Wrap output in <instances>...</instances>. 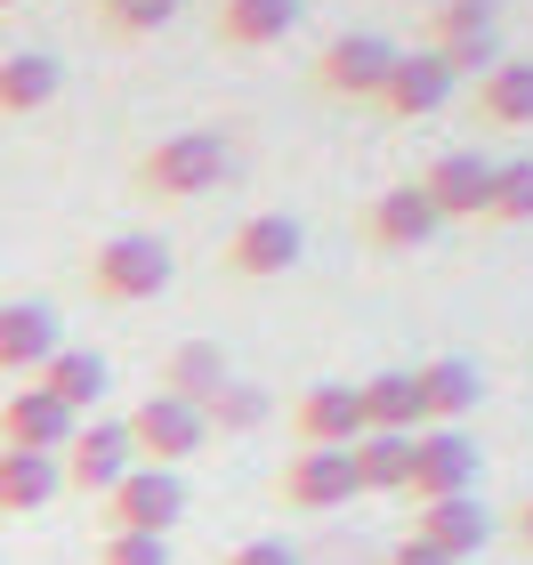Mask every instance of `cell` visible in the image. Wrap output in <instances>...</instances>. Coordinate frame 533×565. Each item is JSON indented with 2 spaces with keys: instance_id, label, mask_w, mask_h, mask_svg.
I'll list each match as a JSON object with an SVG mask.
<instances>
[{
  "instance_id": "1",
  "label": "cell",
  "mask_w": 533,
  "mask_h": 565,
  "mask_svg": "<svg viewBox=\"0 0 533 565\" xmlns=\"http://www.w3.org/2000/svg\"><path fill=\"white\" fill-rule=\"evenodd\" d=\"M226 170H235L226 130H170V138L138 162V186L154 194V202H194V194H211Z\"/></svg>"
},
{
  "instance_id": "2",
  "label": "cell",
  "mask_w": 533,
  "mask_h": 565,
  "mask_svg": "<svg viewBox=\"0 0 533 565\" xmlns=\"http://www.w3.org/2000/svg\"><path fill=\"white\" fill-rule=\"evenodd\" d=\"M89 291L114 307H146L170 291V250L154 235H106L89 250Z\"/></svg>"
},
{
  "instance_id": "3",
  "label": "cell",
  "mask_w": 533,
  "mask_h": 565,
  "mask_svg": "<svg viewBox=\"0 0 533 565\" xmlns=\"http://www.w3.org/2000/svg\"><path fill=\"white\" fill-rule=\"evenodd\" d=\"M186 518V477L178 469H138L106 493V533H154V542H170V525Z\"/></svg>"
},
{
  "instance_id": "4",
  "label": "cell",
  "mask_w": 533,
  "mask_h": 565,
  "mask_svg": "<svg viewBox=\"0 0 533 565\" xmlns=\"http://www.w3.org/2000/svg\"><path fill=\"white\" fill-rule=\"evenodd\" d=\"M121 428H130V452L146 460V469H178V460H194L202 445H211V420H202L194 404L162 396V388L146 396V404H138V413L121 420Z\"/></svg>"
},
{
  "instance_id": "5",
  "label": "cell",
  "mask_w": 533,
  "mask_h": 565,
  "mask_svg": "<svg viewBox=\"0 0 533 565\" xmlns=\"http://www.w3.org/2000/svg\"><path fill=\"white\" fill-rule=\"evenodd\" d=\"M396 57H404V49L380 41V33H340V41L316 57V89H323V97H348V106H380Z\"/></svg>"
},
{
  "instance_id": "6",
  "label": "cell",
  "mask_w": 533,
  "mask_h": 565,
  "mask_svg": "<svg viewBox=\"0 0 533 565\" xmlns=\"http://www.w3.org/2000/svg\"><path fill=\"white\" fill-rule=\"evenodd\" d=\"M299 250H308V226H299V218H284V211H250L235 235H226V275H243V282L291 275Z\"/></svg>"
},
{
  "instance_id": "7",
  "label": "cell",
  "mask_w": 533,
  "mask_h": 565,
  "mask_svg": "<svg viewBox=\"0 0 533 565\" xmlns=\"http://www.w3.org/2000/svg\"><path fill=\"white\" fill-rule=\"evenodd\" d=\"M130 469H138V452H130V428H121V420H82V428H73V445H65V484H73V493L106 501Z\"/></svg>"
},
{
  "instance_id": "8",
  "label": "cell",
  "mask_w": 533,
  "mask_h": 565,
  "mask_svg": "<svg viewBox=\"0 0 533 565\" xmlns=\"http://www.w3.org/2000/svg\"><path fill=\"white\" fill-rule=\"evenodd\" d=\"M413 501H452V493H477V445L469 428H420L413 436Z\"/></svg>"
},
{
  "instance_id": "9",
  "label": "cell",
  "mask_w": 533,
  "mask_h": 565,
  "mask_svg": "<svg viewBox=\"0 0 533 565\" xmlns=\"http://www.w3.org/2000/svg\"><path fill=\"white\" fill-rule=\"evenodd\" d=\"M73 420L57 396H41L33 380H24V388L0 404V452H49V460H65V445H73Z\"/></svg>"
},
{
  "instance_id": "10",
  "label": "cell",
  "mask_w": 533,
  "mask_h": 565,
  "mask_svg": "<svg viewBox=\"0 0 533 565\" xmlns=\"http://www.w3.org/2000/svg\"><path fill=\"white\" fill-rule=\"evenodd\" d=\"M413 186L428 194V211L437 218H486V194H493V162L486 153H469V146H452V153H437Z\"/></svg>"
},
{
  "instance_id": "11",
  "label": "cell",
  "mask_w": 533,
  "mask_h": 565,
  "mask_svg": "<svg viewBox=\"0 0 533 565\" xmlns=\"http://www.w3.org/2000/svg\"><path fill=\"white\" fill-rule=\"evenodd\" d=\"M275 493H284V509H308V518H323V509H348V501H355V460L308 445V452L284 460V484H275Z\"/></svg>"
},
{
  "instance_id": "12",
  "label": "cell",
  "mask_w": 533,
  "mask_h": 565,
  "mask_svg": "<svg viewBox=\"0 0 533 565\" xmlns=\"http://www.w3.org/2000/svg\"><path fill=\"white\" fill-rule=\"evenodd\" d=\"M413 396H420V428H461L486 396V380H477L469 355H428L413 372Z\"/></svg>"
},
{
  "instance_id": "13",
  "label": "cell",
  "mask_w": 533,
  "mask_h": 565,
  "mask_svg": "<svg viewBox=\"0 0 533 565\" xmlns=\"http://www.w3.org/2000/svg\"><path fill=\"white\" fill-rule=\"evenodd\" d=\"M291 428H299V445L348 452L355 436H364V404H355V388H348V380H316V388L291 404Z\"/></svg>"
},
{
  "instance_id": "14",
  "label": "cell",
  "mask_w": 533,
  "mask_h": 565,
  "mask_svg": "<svg viewBox=\"0 0 533 565\" xmlns=\"http://www.w3.org/2000/svg\"><path fill=\"white\" fill-rule=\"evenodd\" d=\"M57 348H65L57 307H41V299H9V307H0V372L33 380V372H41Z\"/></svg>"
},
{
  "instance_id": "15",
  "label": "cell",
  "mask_w": 533,
  "mask_h": 565,
  "mask_svg": "<svg viewBox=\"0 0 533 565\" xmlns=\"http://www.w3.org/2000/svg\"><path fill=\"white\" fill-rule=\"evenodd\" d=\"M413 533H420L428 550H445L452 565H461V557H477V550L493 542V518H486V501H477V493H452V501H420Z\"/></svg>"
},
{
  "instance_id": "16",
  "label": "cell",
  "mask_w": 533,
  "mask_h": 565,
  "mask_svg": "<svg viewBox=\"0 0 533 565\" xmlns=\"http://www.w3.org/2000/svg\"><path fill=\"white\" fill-rule=\"evenodd\" d=\"M452 97V73L437 49H413V57H396L388 65V89H380V106H388L396 121H420V114H437Z\"/></svg>"
},
{
  "instance_id": "17",
  "label": "cell",
  "mask_w": 533,
  "mask_h": 565,
  "mask_svg": "<svg viewBox=\"0 0 533 565\" xmlns=\"http://www.w3.org/2000/svg\"><path fill=\"white\" fill-rule=\"evenodd\" d=\"M65 493V460L49 452H0V518H41Z\"/></svg>"
},
{
  "instance_id": "18",
  "label": "cell",
  "mask_w": 533,
  "mask_h": 565,
  "mask_svg": "<svg viewBox=\"0 0 533 565\" xmlns=\"http://www.w3.org/2000/svg\"><path fill=\"white\" fill-rule=\"evenodd\" d=\"M33 388H41V396H57L65 413L82 420L89 404L106 396V355H97V348H57V355H49V364L33 372Z\"/></svg>"
},
{
  "instance_id": "19",
  "label": "cell",
  "mask_w": 533,
  "mask_h": 565,
  "mask_svg": "<svg viewBox=\"0 0 533 565\" xmlns=\"http://www.w3.org/2000/svg\"><path fill=\"white\" fill-rule=\"evenodd\" d=\"M57 89H65V65L49 49L0 57V114H41V106H57Z\"/></svg>"
},
{
  "instance_id": "20",
  "label": "cell",
  "mask_w": 533,
  "mask_h": 565,
  "mask_svg": "<svg viewBox=\"0 0 533 565\" xmlns=\"http://www.w3.org/2000/svg\"><path fill=\"white\" fill-rule=\"evenodd\" d=\"M364 226H372V243H380V250H420L445 218L428 211V194H420V186H388V194L372 202V218H364Z\"/></svg>"
},
{
  "instance_id": "21",
  "label": "cell",
  "mask_w": 533,
  "mask_h": 565,
  "mask_svg": "<svg viewBox=\"0 0 533 565\" xmlns=\"http://www.w3.org/2000/svg\"><path fill=\"white\" fill-rule=\"evenodd\" d=\"M226 380H235V372H226L218 340H178L170 364H162V396H178V404H194V413H202V404H211Z\"/></svg>"
},
{
  "instance_id": "22",
  "label": "cell",
  "mask_w": 533,
  "mask_h": 565,
  "mask_svg": "<svg viewBox=\"0 0 533 565\" xmlns=\"http://www.w3.org/2000/svg\"><path fill=\"white\" fill-rule=\"evenodd\" d=\"M477 121L486 130H533V65L525 57H501L477 82Z\"/></svg>"
},
{
  "instance_id": "23",
  "label": "cell",
  "mask_w": 533,
  "mask_h": 565,
  "mask_svg": "<svg viewBox=\"0 0 533 565\" xmlns=\"http://www.w3.org/2000/svg\"><path fill=\"white\" fill-rule=\"evenodd\" d=\"M299 24V0H218V41L226 49H275Z\"/></svg>"
},
{
  "instance_id": "24",
  "label": "cell",
  "mask_w": 533,
  "mask_h": 565,
  "mask_svg": "<svg viewBox=\"0 0 533 565\" xmlns=\"http://www.w3.org/2000/svg\"><path fill=\"white\" fill-rule=\"evenodd\" d=\"M355 404H364V428H372V436H420L413 372H372L364 388H355Z\"/></svg>"
},
{
  "instance_id": "25",
  "label": "cell",
  "mask_w": 533,
  "mask_h": 565,
  "mask_svg": "<svg viewBox=\"0 0 533 565\" xmlns=\"http://www.w3.org/2000/svg\"><path fill=\"white\" fill-rule=\"evenodd\" d=\"M348 460H355V493H404L413 484V436H355L348 445Z\"/></svg>"
},
{
  "instance_id": "26",
  "label": "cell",
  "mask_w": 533,
  "mask_h": 565,
  "mask_svg": "<svg viewBox=\"0 0 533 565\" xmlns=\"http://www.w3.org/2000/svg\"><path fill=\"white\" fill-rule=\"evenodd\" d=\"M267 413H275V396L259 388V380H226V388L202 404V420L211 428H226V436H250V428H267Z\"/></svg>"
},
{
  "instance_id": "27",
  "label": "cell",
  "mask_w": 533,
  "mask_h": 565,
  "mask_svg": "<svg viewBox=\"0 0 533 565\" xmlns=\"http://www.w3.org/2000/svg\"><path fill=\"white\" fill-rule=\"evenodd\" d=\"M486 218H501V226H533V153H518V162H493Z\"/></svg>"
},
{
  "instance_id": "28",
  "label": "cell",
  "mask_w": 533,
  "mask_h": 565,
  "mask_svg": "<svg viewBox=\"0 0 533 565\" xmlns=\"http://www.w3.org/2000/svg\"><path fill=\"white\" fill-rule=\"evenodd\" d=\"M437 57H445L452 82H461V73H477V82H486V73L501 65V41H493V33H437Z\"/></svg>"
},
{
  "instance_id": "29",
  "label": "cell",
  "mask_w": 533,
  "mask_h": 565,
  "mask_svg": "<svg viewBox=\"0 0 533 565\" xmlns=\"http://www.w3.org/2000/svg\"><path fill=\"white\" fill-rule=\"evenodd\" d=\"M97 17H106L114 24V33H162V24L178 17V0H97Z\"/></svg>"
},
{
  "instance_id": "30",
  "label": "cell",
  "mask_w": 533,
  "mask_h": 565,
  "mask_svg": "<svg viewBox=\"0 0 533 565\" xmlns=\"http://www.w3.org/2000/svg\"><path fill=\"white\" fill-rule=\"evenodd\" d=\"M97 565H170V542H154V533H106Z\"/></svg>"
},
{
  "instance_id": "31",
  "label": "cell",
  "mask_w": 533,
  "mask_h": 565,
  "mask_svg": "<svg viewBox=\"0 0 533 565\" xmlns=\"http://www.w3.org/2000/svg\"><path fill=\"white\" fill-rule=\"evenodd\" d=\"M493 9H501V0H445L437 33H493Z\"/></svg>"
},
{
  "instance_id": "32",
  "label": "cell",
  "mask_w": 533,
  "mask_h": 565,
  "mask_svg": "<svg viewBox=\"0 0 533 565\" xmlns=\"http://www.w3.org/2000/svg\"><path fill=\"white\" fill-rule=\"evenodd\" d=\"M226 565H299L291 542H243V550H226Z\"/></svg>"
},
{
  "instance_id": "33",
  "label": "cell",
  "mask_w": 533,
  "mask_h": 565,
  "mask_svg": "<svg viewBox=\"0 0 533 565\" xmlns=\"http://www.w3.org/2000/svg\"><path fill=\"white\" fill-rule=\"evenodd\" d=\"M388 565H452V557H445V550H428L420 533H413V542H396V550H388Z\"/></svg>"
},
{
  "instance_id": "34",
  "label": "cell",
  "mask_w": 533,
  "mask_h": 565,
  "mask_svg": "<svg viewBox=\"0 0 533 565\" xmlns=\"http://www.w3.org/2000/svg\"><path fill=\"white\" fill-rule=\"evenodd\" d=\"M518 542H525V550H533V493H525V501H518Z\"/></svg>"
},
{
  "instance_id": "35",
  "label": "cell",
  "mask_w": 533,
  "mask_h": 565,
  "mask_svg": "<svg viewBox=\"0 0 533 565\" xmlns=\"http://www.w3.org/2000/svg\"><path fill=\"white\" fill-rule=\"evenodd\" d=\"M0 9H17V0H0Z\"/></svg>"
}]
</instances>
